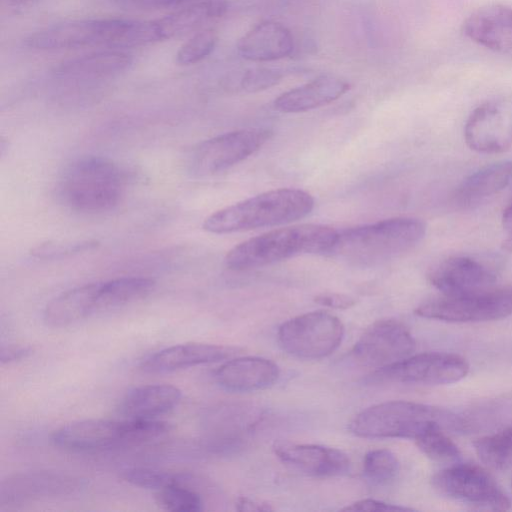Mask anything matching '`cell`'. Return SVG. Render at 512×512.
Returning a JSON list of instances; mask_svg holds the SVG:
<instances>
[{
    "label": "cell",
    "instance_id": "cell-1",
    "mask_svg": "<svg viewBox=\"0 0 512 512\" xmlns=\"http://www.w3.org/2000/svg\"><path fill=\"white\" fill-rule=\"evenodd\" d=\"M425 233L426 224L420 219H385L338 232L326 255L354 266H374L409 251Z\"/></svg>",
    "mask_w": 512,
    "mask_h": 512
},
{
    "label": "cell",
    "instance_id": "cell-2",
    "mask_svg": "<svg viewBox=\"0 0 512 512\" xmlns=\"http://www.w3.org/2000/svg\"><path fill=\"white\" fill-rule=\"evenodd\" d=\"M314 204V198L306 191L279 188L215 211L204 220L202 228L214 234H227L278 226L306 217Z\"/></svg>",
    "mask_w": 512,
    "mask_h": 512
},
{
    "label": "cell",
    "instance_id": "cell-3",
    "mask_svg": "<svg viewBox=\"0 0 512 512\" xmlns=\"http://www.w3.org/2000/svg\"><path fill=\"white\" fill-rule=\"evenodd\" d=\"M338 231L321 224L283 227L250 238L226 254L227 268L243 271L271 265L302 254H326Z\"/></svg>",
    "mask_w": 512,
    "mask_h": 512
},
{
    "label": "cell",
    "instance_id": "cell-4",
    "mask_svg": "<svg viewBox=\"0 0 512 512\" xmlns=\"http://www.w3.org/2000/svg\"><path fill=\"white\" fill-rule=\"evenodd\" d=\"M432 427L458 431L465 428L457 414L435 406L405 400L386 401L359 412L349 429L363 438L416 439Z\"/></svg>",
    "mask_w": 512,
    "mask_h": 512
},
{
    "label": "cell",
    "instance_id": "cell-5",
    "mask_svg": "<svg viewBox=\"0 0 512 512\" xmlns=\"http://www.w3.org/2000/svg\"><path fill=\"white\" fill-rule=\"evenodd\" d=\"M146 21L120 18L82 19L56 24L31 34L26 44L37 50L87 46L133 47L148 44Z\"/></svg>",
    "mask_w": 512,
    "mask_h": 512
},
{
    "label": "cell",
    "instance_id": "cell-6",
    "mask_svg": "<svg viewBox=\"0 0 512 512\" xmlns=\"http://www.w3.org/2000/svg\"><path fill=\"white\" fill-rule=\"evenodd\" d=\"M124 177L117 165L102 157H85L64 172L58 192L68 207L82 212L106 211L117 205Z\"/></svg>",
    "mask_w": 512,
    "mask_h": 512
},
{
    "label": "cell",
    "instance_id": "cell-7",
    "mask_svg": "<svg viewBox=\"0 0 512 512\" xmlns=\"http://www.w3.org/2000/svg\"><path fill=\"white\" fill-rule=\"evenodd\" d=\"M344 325L326 311H313L283 322L277 332L280 347L301 359H321L332 354L344 338Z\"/></svg>",
    "mask_w": 512,
    "mask_h": 512
},
{
    "label": "cell",
    "instance_id": "cell-8",
    "mask_svg": "<svg viewBox=\"0 0 512 512\" xmlns=\"http://www.w3.org/2000/svg\"><path fill=\"white\" fill-rule=\"evenodd\" d=\"M432 485L440 495L477 509L505 511L511 506L494 478L474 464L453 463L433 476Z\"/></svg>",
    "mask_w": 512,
    "mask_h": 512
},
{
    "label": "cell",
    "instance_id": "cell-9",
    "mask_svg": "<svg viewBox=\"0 0 512 512\" xmlns=\"http://www.w3.org/2000/svg\"><path fill=\"white\" fill-rule=\"evenodd\" d=\"M415 314L453 323L485 322L512 315V285L463 295L444 296L423 302Z\"/></svg>",
    "mask_w": 512,
    "mask_h": 512
},
{
    "label": "cell",
    "instance_id": "cell-10",
    "mask_svg": "<svg viewBox=\"0 0 512 512\" xmlns=\"http://www.w3.org/2000/svg\"><path fill=\"white\" fill-rule=\"evenodd\" d=\"M469 372L467 361L453 353L425 352L375 370L370 382L444 385L458 382Z\"/></svg>",
    "mask_w": 512,
    "mask_h": 512
},
{
    "label": "cell",
    "instance_id": "cell-11",
    "mask_svg": "<svg viewBox=\"0 0 512 512\" xmlns=\"http://www.w3.org/2000/svg\"><path fill=\"white\" fill-rule=\"evenodd\" d=\"M265 128L230 131L207 139L194 147L190 167L198 175L225 171L256 153L271 137Z\"/></svg>",
    "mask_w": 512,
    "mask_h": 512
},
{
    "label": "cell",
    "instance_id": "cell-12",
    "mask_svg": "<svg viewBox=\"0 0 512 512\" xmlns=\"http://www.w3.org/2000/svg\"><path fill=\"white\" fill-rule=\"evenodd\" d=\"M415 340L408 328L394 319H382L368 327L352 349L361 365L381 369L413 354Z\"/></svg>",
    "mask_w": 512,
    "mask_h": 512
},
{
    "label": "cell",
    "instance_id": "cell-13",
    "mask_svg": "<svg viewBox=\"0 0 512 512\" xmlns=\"http://www.w3.org/2000/svg\"><path fill=\"white\" fill-rule=\"evenodd\" d=\"M464 136L478 152L498 153L512 145V99L499 98L478 106L469 116Z\"/></svg>",
    "mask_w": 512,
    "mask_h": 512
},
{
    "label": "cell",
    "instance_id": "cell-14",
    "mask_svg": "<svg viewBox=\"0 0 512 512\" xmlns=\"http://www.w3.org/2000/svg\"><path fill=\"white\" fill-rule=\"evenodd\" d=\"M429 282L444 296H463L494 287L497 274L492 265L471 256H451L437 263Z\"/></svg>",
    "mask_w": 512,
    "mask_h": 512
},
{
    "label": "cell",
    "instance_id": "cell-15",
    "mask_svg": "<svg viewBox=\"0 0 512 512\" xmlns=\"http://www.w3.org/2000/svg\"><path fill=\"white\" fill-rule=\"evenodd\" d=\"M85 481L58 471H29L13 474L0 484V504L16 505L32 500L75 493Z\"/></svg>",
    "mask_w": 512,
    "mask_h": 512
},
{
    "label": "cell",
    "instance_id": "cell-16",
    "mask_svg": "<svg viewBox=\"0 0 512 512\" xmlns=\"http://www.w3.org/2000/svg\"><path fill=\"white\" fill-rule=\"evenodd\" d=\"M52 444L62 450L89 453L125 447V421L89 419L71 422L51 434Z\"/></svg>",
    "mask_w": 512,
    "mask_h": 512
},
{
    "label": "cell",
    "instance_id": "cell-17",
    "mask_svg": "<svg viewBox=\"0 0 512 512\" xmlns=\"http://www.w3.org/2000/svg\"><path fill=\"white\" fill-rule=\"evenodd\" d=\"M277 458L291 468L315 477L342 476L350 470L348 456L339 449L317 444L278 442Z\"/></svg>",
    "mask_w": 512,
    "mask_h": 512
},
{
    "label": "cell",
    "instance_id": "cell-18",
    "mask_svg": "<svg viewBox=\"0 0 512 512\" xmlns=\"http://www.w3.org/2000/svg\"><path fill=\"white\" fill-rule=\"evenodd\" d=\"M238 348L208 343H184L162 349L145 359L140 369L148 374H162L196 365L228 360Z\"/></svg>",
    "mask_w": 512,
    "mask_h": 512
},
{
    "label": "cell",
    "instance_id": "cell-19",
    "mask_svg": "<svg viewBox=\"0 0 512 512\" xmlns=\"http://www.w3.org/2000/svg\"><path fill=\"white\" fill-rule=\"evenodd\" d=\"M463 33L489 50L512 56V8L493 4L477 9L464 21Z\"/></svg>",
    "mask_w": 512,
    "mask_h": 512
},
{
    "label": "cell",
    "instance_id": "cell-20",
    "mask_svg": "<svg viewBox=\"0 0 512 512\" xmlns=\"http://www.w3.org/2000/svg\"><path fill=\"white\" fill-rule=\"evenodd\" d=\"M279 368L271 360L246 356L224 362L214 378L223 389L231 392H252L272 386L279 378Z\"/></svg>",
    "mask_w": 512,
    "mask_h": 512
},
{
    "label": "cell",
    "instance_id": "cell-21",
    "mask_svg": "<svg viewBox=\"0 0 512 512\" xmlns=\"http://www.w3.org/2000/svg\"><path fill=\"white\" fill-rule=\"evenodd\" d=\"M294 49L290 30L271 20L262 21L246 32L237 43L238 54L252 62H270L289 56Z\"/></svg>",
    "mask_w": 512,
    "mask_h": 512
},
{
    "label": "cell",
    "instance_id": "cell-22",
    "mask_svg": "<svg viewBox=\"0 0 512 512\" xmlns=\"http://www.w3.org/2000/svg\"><path fill=\"white\" fill-rule=\"evenodd\" d=\"M349 89L346 80L335 75H321L280 94L273 104L283 113H301L330 104Z\"/></svg>",
    "mask_w": 512,
    "mask_h": 512
},
{
    "label": "cell",
    "instance_id": "cell-23",
    "mask_svg": "<svg viewBox=\"0 0 512 512\" xmlns=\"http://www.w3.org/2000/svg\"><path fill=\"white\" fill-rule=\"evenodd\" d=\"M181 397V390L170 384L143 385L129 391L117 411L124 419H154L173 410Z\"/></svg>",
    "mask_w": 512,
    "mask_h": 512
},
{
    "label": "cell",
    "instance_id": "cell-24",
    "mask_svg": "<svg viewBox=\"0 0 512 512\" xmlns=\"http://www.w3.org/2000/svg\"><path fill=\"white\" fill-rule=\"evenodd\" d=\"M100 284L101 282L84 284L54 297L44 309L45 324L62 328L95 314Z\"/></svg>",
    "mask_w": 512,
    "mask_h": 512
},
{
    "label": "cell",
    "instance_id": "cell-25",
    "mask_svg": "<svg viewBox=\"0 0 512 512\" xmlns=\"http://www.w3.org/2000/svg\"><path fill=\"white\" fill-rule=\"evenodd\" d=\"M132 60V56L123 51H99L61 63L55 69V74L71 80L105 79L126 71L131 66Z\"/></svg>",
    "mask_w": 512,
    "mask_h": 512
},
{
    "label": "cell",
    "instance_id": "cell-26",
    "mask_svg": "<svg viewBox=\"0 0 512 512\" xmlns=\"http://www.w3.org/2000/svg\"><path fill=\"white\" fill-rule=\"evenodd\" d=\"M227 10L223 0H205L193 3L157 20H153L158 40L180 37L221 17Z\"/></svg>",
    "mask_w": 512,
    "mask_h": 512
},
{
    "label": "cell",
    "instance_id": "cell-27",
    "mask_svg": "<svg viewBox=\"0 0 512 512\" xmlns=\"http://www.w3.org/2000/svg\"><path fill=\"white\" fill-rule=\"evenodd\" d=\"M512 179V160L486 166L471 174L457 187L454 199L471 206L503 190Z\"/></svg>",
    "mask_w": 512,
    "mask_h": 512
},
{
    "label": "cell",
    "instance_id": "cell-28",
    "mask_svg": "<svg viewBox=\"0 0 512 512\" xmlns=\"http://www.w3.org/2000/svg\"><path fill=\"white\" fill-rule=\"evenodd\" d=\"M155 281L147 277H122L101 282L96 313L120 308L145 298L151 293Z\"/></svg>",
    "mask_w": 512,
    "mask_h": 512
},
{
    "label": "cell",
    "instance_id": "cell-29",
    "mask_svg": "<svg viewBox=\"0 0 512 512\" xmlns=\"http://www.w3.org/2000/svg\"><path fill=\"white\" fill-rule=\"evenodd\" d=\"M473 445L479 459L490 468L502 470L512 466V427L483 436Z\"/></svg>",
    "mask_w": 512,
    "mask_h": 512
},
{
    "label": "cell",
    "instance_id": "cell-30",
    "mask_svg": "<svg viewBox=\"0 0 512 512\" xmlns=\"http://www.w3.org/2000/svg\"><path fill=\"white\" fill-rule=\"evenodd\" d=\"M417 447L433 461L453 464L461 459L458 446L441 427H432L415 439Z\"/></svg>",
    "mask_w": 512,
    "mask_h": 512
},
{
    "label": "cell",
    "instance_id": "cell-31",
    "mask_svg": "<svg viewBox=\"0 0 512 512\" xmlns=\"http://www.w3.org/2000/svg\"><path fill=\"white\" fill-rule=\"evenodd\" d=\"M189 483V482H188ZM188 483H175L156 491L157 504L171 512H199L204 502L201 495Z\"/></svg>",
    "mask_w": 512,
    "mask_h": 512
},
{
    "label": "cell",
    "instance_id": "cell-32",
    "mask_svg": "<svg viewBox=\"0 0 512 512\" xmlns=\"http://www.w3.org/2000/svg\"><path fill=\"white\" fill-rule=\"evenodd\" d=\"M400 469L396 455L388 449H374L363 459L365 478L375 485H387L398 475Z\"/></svg>",
    "mask_w": 512,
    "mask_h": 512
},
{
    "label": "cell",
    "instance_id": "cell-33",
    "mask_svg": "<svg viewBox=\"0 0 512 512\" xmlns=\"http://www.w3.org/2000/svg\"><path fill=\"white\" fill-rule=\"evenodd\" d=\"M120 477L133 486L155 491L175 483L190 481L188 474L171 473L146 467L127 468L121 472Z\"/></svg>",
    "mask_w": 512,
    "mask_h": 512
},
{
    "label": "cell",
    "instance_id": "cell-34",
    "mask_svg": "<svg viewBox=\"0 0 512 512\" xmlns=\"http://www.w3.org/2000/svg\"><path fill=\"white\" fill-rule=\"evenodd\" d=\"M217 35L212 29L196 32L177 51L176 59L181 65H192L200 62L214 50Z\"/></svg>",
    "mask_w": 512,
    "mask_h": 512
},
{
    "label": "cell",
    "instance_id": "cell-35",
    "mask_svg": "<svg viewBox=\"0 0 512 512\" xmlns=\"http://www.w3.org/2000/svg\"><path fill=\"white\" fill-rule=\"evenodd\" d=\"M96 240L46 241L31 249V255L39 259H62L90 251L98 246Z\"/></svg>",
    "mask_w": 512,
    "mask_h": 512
},
{
    "label": "cell",
    "instance_id": "cell-36",
    "mask_svg": "<svg viewBox=\"0 0 512 512\" xmlns=\"http://www.w3.org/2000/svg\"><path fill=\"white\" fill-rule=\"evenodd\" d=\"M283 78L278 68L255 67L245 71L241 78V87L249 93L260 92L277 85Z\"/></svg>",
    "mask_w": 512,
    "mask_h": 512
},
{
    "label": "cell",
    "instance_id": "cell-37",
    "mask_svg": "<svg viewBox=\"0 0 512 512\" xmlns=\"http://www.w3.org/2000/svg\"><path fill=\"white\" fill-rule=\"evenodd\" d=\"M314 301L317 304L334 309H348L356 304V299L352 296L334 292L318 294Z\"/></svg>",
    "mask_w": 512,
    "mask_h": 512
},
{
    "label": "cell",
    "instance_id": "cell-38",
    "mask_svg": "<svg viewBox=\"0 0 512 512\" xmlns=\"http://www.w3.org/2000/svg\"><path fill=\"white\" fill-rule=\"evenodd\" d=\"M185 0H116L118 6L130 10H158L171 7Z\"/></svg>",
    "mask_w": 512,
    "mask_h": 512
},
{
    "label": "cell",
    "instance_id": "cell-39",
    "mask_svg": "<svg viewBox=\"0 0 512 512\" xmlns=\"http://www.w3.org/2000/svg\"><path fill=\"white\" fill-rule=\"evenodd\" d=\"M344 511H403L410 510L406 507L397 506L376 499L358 500L349 506L344 507Z\"/></svg>",
    "mask_w": 512,
    "mask_h": 512
},
{
    "label": "cell",
    "instance_id": "cell-40",
    "mask_svg": "<svg viewBox=\"0 0 512 512\" xmlns=\"http://www.w3.org/2000/svg\"><path fill=\"white\" fill-rule=\"evenodd\" d=\"M33 352L32 347L23 345H2L0 350V361L2 364H9L27 358Z\"/></svg>",
    "mask_w": 512,
    "mask_h": 512
},
{
    "label": "cell",
    "instance_id": "cell-41",
    "mask_svg": "<svg viewBox=\"0 0 512 512\" xmlns=\"http://www.w3.org/2000/svg\"><path fill=\"white\" fill-rule=\"evenodd\" d=\"M236 509L239 511H272L273 508L266 502L251 499L249 497H240L236 502Z\"/></svg>",
    "mask_w": 512,
    "mask_h": 512
},
{
    "label": "cell",
    "instance_id": "cell-42",
    "mask_svg": "<svg viewBox=\"0 0 512 512\" xmlns=\"http://www.w3.org/2000/svg\"><path fill=\"white\" fill-rule=\"evenodd\" d=\"M502 224L504 229L509 234V237L504 241V246L512 249V205L507 207L503 213Z\"/></svg>",
    "mask_w": 512,
    "mask_h": 512
},
{
    "label": "cell",
    "instance_id": "cell-43",
    "mask_svg": "<svg viewBox=\"0 0 512 512\" xmlns=\"http://www.w3.org/2000/svg\"><path fill=\"white\" fill-rule=\"evenodd\" d=\"M8 1L11 3H14V4H25V3H29L33 0H8Z\"/></svg>",
    "mask_w": 512,
    "mask_h": 512
}]
</instances>
